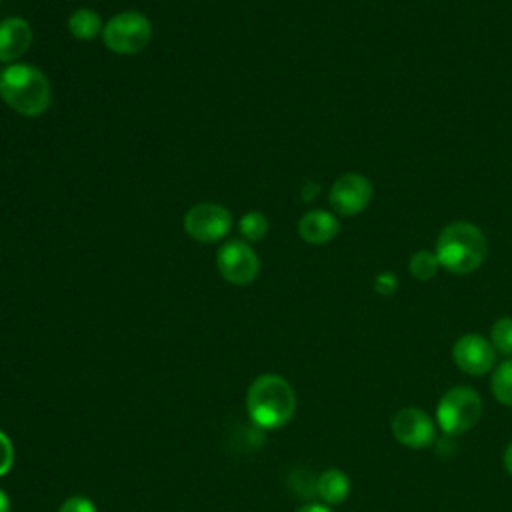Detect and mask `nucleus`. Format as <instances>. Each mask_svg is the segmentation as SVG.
<instances>
[{
	"mask_svg": "<svg viewBox=\"0 0 512 512\" xmlns=\"http://www.w3.org/2000/svg\"><path fill=\"white\" fill-rule=\"evenodd\" d=\"M216 268L226 282L248 286L260 272V260L246 240H228L216 252Z\"/></svg>",
	"mask_w": 512,
	"mask_h": 512,
	"instance_id": "423d86ee",
	"label": "nucleus"
},
{
	"mask_svg": "<svg viewBox=\"0 0 512 512\" xmlns=\"http://www.w3.org/2000/svg\"><path fill=\"white\" fill-rule=\"evenodd\" d=\"M480 416L482 398L470 386L448 388L436 406V422L446 436H458L468 432L478 424Z\"/></svg>",
	"mask_w": 512,
	"mask_h": 512,
	"instance_id": "20e7f679",
	"label": "nucleus"
},
{
	"mask_svg": "<svg viewBox=\"0 0 512 512\" xmlns=\"http://www.w3.org/2000/svg\"><path fill=\"white\" fill-rule=\"evenodd\" d=\"M14 462V448H12V440L0 430V476H4Z\"/></svg>",
	"mask_w": 512,
	"mask_h": 512,
	"instance_id": "aec40b11",
	"label": "nucleus"
},
{
	"mask_svg": "<svg viewBox=\"0 0 512 512\" xmlns=\"http://www.w3.org/2000/svg\"><path fill=\"white\" fill-rule=\"evenodd\" d=\"M104 24L102 18L96 10L92 8H76L70 16H68V32L76 38V40H94L98 34H102Z\"/></svg>",
	"mask_w": 512,
	"mask_h": 512,
	"instance_id": "4468645a",
	"label": "nucleus"
},
{
	"mask_svg": "<svg viewBox=\"0 0 512 512\" xmlns=\"http://www.w3.org/2000/svg\"><path fill=\"white\" fill-rule=\"evenodd\" d=\"M0 512H10V498L2 488H0Z\"/></svg>",
	"mask_w": 512,
	"mask_h": 512,
	"instance_id": "b1692460",
	"label": "nucleus"
},
{
	"mask_svg": "<svg viewBox=\"0 0 512 512\" xmlns=\"http://www.w3.org/2000/svg\"><path fill=\"white\" fill-rule=\"evenodd\" d=\"M232 228V214L216 202L194 204L184 216V230L190 238L210 244L222 240Z\"/></svg>",
	"mask_w": 512,
	"mask_h": 512,
	"instance_id": "0eeeda50",
	"label": "nucleus"
},
{
	"mask_svg": "<svg viewBox=\"0 0 512 512\" xmlns=\"http://www.w3.org/2000/svg\"><path fill=\"white\" fill-rule=\"evenodd\" d=\"M0 98L22 116H40L50 108L52 88L42 70L12 62L0 70Z\"/></svg>",
	"mask_w": 512,
	"mask_h": 512,
	"instance_id": "f03ea898",
	"label": "nucleus"
},
{
	"mask_svg": "<svg viewBox=\"0 0 512 512\" xmlns=\"http://www.w3.org/2000/svg\"><path fill=\"white\" fill-rule=\"evenodd\" d=\"M0 2H2V0H0Z\"/></svg>",
	"mask_w": 512,
	"mask_h": 512,
	"instance_id": "393cba45",
	"label": "nucleus"
},
{
	"mask_svg": "<svg viewBox=\"0 0 512 512\" xmlns=\"http://www.w3.org/2000/svg\"><path fill=\"white\" fill-rule=\"evenodd\" d=\"M338 230V218L328 210H310L298 220V234L308 244H326Z\"/></svg>",
	"mask_w": 512,
	"mask_h": 512,
	"instance_id": "f8f14e48",
	"label": "nucleus"
},
{
	"mask_svg": "<svg viewBox=\"0 0 512 512\" xmlns=\"http://www.w3.org/2000/svg\"><path fill=\"white\" fill-rule=\"evenodd\" d=\"M504 468H506V472L512 476V442L506 446V450H504Z\"/></svg>",
	"mask_w": 512,
	"mask_h": 512,
	"instance_id": "5701e85b",
	"label": "nucleus"
},
{
	"mask_svg": "<svg viewBox=\"0 0 512 512\" xmlns=\"http://www.w3.org/2000/svg\"><path fill=\"white\" fill-rule=\"evenodd\" d=\"M490 344L498 354L512 356V316H502L492 324Z\"/></svg>",
	"mask_w": 512,
	"mask_h": 512,
	"instance_id": "a211bd4d",
	"label": "nucleus"
},
{
	"mask_svg": "<svg viewBox=\"0 0 512 512\" xmlns=\"http://www.w3.org/2000/svg\"><path fill=\"white\" fill-rule=\"evenodd\" d=\"M392 434L406 448H428L436 442V426L420 408H402L392 418Z\"/></svg>",
	"mask_w": 512,
	"mask_h": 512,
	"instance_id": "1a4fd4ad",
	"label": "nucleus"
},
{
	"mask_svg": "<svg viewBox=\"0 0 512 512\" xmlns=\"http://www.w3.org/2000/svg\"><path fill=\"white\" fill-rule=\"evenodd\" d=\"M452 358L462 372L470 376H482L494 368L496 350L488 338L470 332L454 342Z\"/></svg>",
	"mask_w": 512,
	"mask_h": 512,
	"instance_id": "9d476101",
	"label": "nucleus"
},
{
	"mask_svg": "<svg viewBox=\"0 0 512 512\" xmlns=\"http://www.w3.org/2000/svg\"><path fill=\"white\" fill-rule=\"evenodd\" d=\"M440 268V262L436 258V252H430V250H418L410 256V262H408V270H410V276L416 278V280H430L436 276Z\"/></svg>",
	"mask_w": 512,
	"mask_h": 512,
	"instance_id": "dca6fc26",
	"label": "nucleus"
},
{
	"mask_svg": "<svg viewBox=\"0 0 512 512\" xmlns=\"http://www.w3.org/2000/svg\"><path fill=\"white\" fill-rule=\"evenodd\" d=\"M246 410L258 430L282 428L296 412L294 388L278 374H262L246 392Z\"/></svg>",
	"mask_w": 512,
	"mask_h": 512,
	"instance_id": "f257e3e1",
	"label": "nucleus"
},
{
	"mask_svg": "<svg viewBox=\"0 0 512 512\" xmlns=\"http://www.w3.org/2000/svg\"><path fill=\"white\" fill-rule=\"evenodd\" d=\"M434 252L440 268L452 274H470L484 262L488 242L478 226L458 220L440 232Z\"/></svg>",
	"mask_w": 512,
	"mask_h": 512,
	"instance_id": "7ed1b4c3",
	"label": "nucleus"
},
{
	"mask_svg": "<svg viewBox=\"0 0 512 512\" xmlns=\"http://www.w3.org/2000/svg\"><path fill=\"white\" fill-rule=\"evenodd\" d=\"M32 44V28L20 16L0 20V62L18 60Z\"/></svg>",
	"mask_w": 512,
	"mask_h": 512,
	"instance_id": "9b49d317",
	"label": "nucleus"
},
{
	"mask_svg": "<svg viewBox=\"0 0 512 512\" xmlns=\"http://www.w3.org/2000/svg\"><path fill=\"white\" fill-rule=\"evenodd\" d=\"M396 288H398V280H396V276L392 272H380L376 276V280H374V290L378 294H382V296L394 294Z\"/></svg>",
	"mask_w": 512,
	"mask_h": 512,
	"instance_id": "412c9836",
	"label": "nucleus"
},
{
	"mask_svg": "<svg viewBox=\"0 0 512 512\" xmlns=\"http://www.w3.org/2000/svg\"><path fill=\"white\" fill-rule=\"evenodd\" d=\"M372 198V184L366 176L348 172L342 174L330 188L328 200L332 210L338 216H356L360 214Z\"/></svg>",
	"mask_w": 512,
	"mask_h": 512,
	"instance_id": "6e6552de",
	"label": "nucleus"
},
{
	"mask_svg": "<svg viewBox=\"0 0 512 512\" xmlns=\"http://www.w3.org/2000/svg\"><path fill=\"white\" fill-rule=\"evenodd\" d=\"M490 388H492L494 398L500 404L512 408V358H508L496 366V370L492 374Z\"/></svg>",
	"mask_w": 512,
	"mask_h": 512,
	"instance_id": "2eb2a0df",
	"label": "nucleus"
},
{
	"mask_svg": "<svg viewBox=\"0 0 512 512\" xmlns=\"http://www.w3.org/2000/svg\"><path fill=\"white\" fill-rule=\"evenodd\" d=\"M152 40L150 20L136 10H124L114 14L102 30V42L114 54H138Z\"/></svg>",
	"mask_w": 512,
	"mask_h": 512,
	"instance_id": "39448f33",
	"label": "nucleus"
},
{
	"mask_svg": "<svg viewBox=\"0 0 512 512\" xmlns=\"http://www.w3.org/2000/svg\"><path fill=\"white\" fill-rule=\"evenodd\" d=\"M238 230L246 242H260L268 234V220L262 212L250 210L240 216Z\"/></svg>",
	"mask_w": 512,
	"mask_h": 512,
	"instance_id": "f3484780",
	"label": "nucleus"
},
{
	"mask_svg": "<svg viewBox=\"0 0 512 512\" xmlns=\"http://www.w3.org/2000/svg\"><path fill=\"white\" fill-rule=\"evenodd\" d=\"M296 512H330V508L324 506V504H314V502H310V504L300 506Z\"/></svg>",
	"mask_w": 512,
	"mask_h": 512,
	"instance_id": "4be33fe9",
	"label": "nucleus"
},
{
	"mask_svg": "<svg viewBox=\"0 0 512 512\" xmlns=\"http://www.w3.org/2000/svg\"><path fill=\"white\" fill-rule=\"evenodd\" d=\"M58 512H96V506L86 496H70L60 504Z\"/></svg>",
	"mask_w": 512,
	"mask_h": 512,
	"instance_id": "6ab92c4d",
	"label": "nucleus"
},
{
	"mask_svg": "<svg viewBox=\"0 0 512 512\" xmlns=\"http://www.w3.org/2000/svg\"><path fill=\"white\" fill-rule=\"evenodd\" d=\"M350 494V480L338 468H328L316 478V496L324 504H340Z\"/></svg>",
	"mask_w": 512,
	"mask_h": 512,
	"instance_id": "ddd939ff",
	"label": "nucleus"
}]
</instances>
